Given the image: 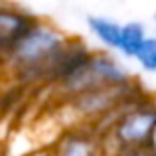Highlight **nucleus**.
I'll return each instance as SVG.
<instances>
[{
  "label": "nucleus",
  "mask_w": 156,
  "mask_h": 156,
  "mask_svg": "<svg viewBox=\"0 0 156 156\" xmlns=\"http://www.w3.org/2000/svg\"><path fill=\"white\" fill-rule=\"evenodd\" d=\"M59 152L63 154H75V156H81V154H91L95 150L93 142L89 140L87 136H81V134H69V136H63L61 138V146Z\"/></svg>",
  "instance_id": "6e6552de"
},
{
  "label": "nucleus",
  "mask_w": 156,
  "mask_h": 156,
  "mask_svg": "<svg viewBox=\"0 0 156 156\" xmlns=\"http://www.w3.org/2000/svg\"><path fill=\"white\" fill-rule=\"evenodd\" d=\"M146 26L142 22H125L122 24V32H121V44H119V53L126 59H134V55L138 53L140 46L146 40Z\"/></svg>",
  "instance_id": "39448f33"
},
{
  "label": "nucleus",
  "mask_w": 156,
  "mask_h": 156,
  "mask_svg": "<svg viewBox=\"0 0 156 156\" xmlns=\"http://www.w3.org/2000/svg\"><path fill=\"white\" fill-rule=\"evenodd\" d=\"M30 24H32V20L24 18L20 12L0 10V44H4L8 48Z\"/></svg>",
  "instance_id": "423d86ee"
},
{
  "label": "nucleus",
  "mask_w": 156,
  "mask_h": 156,
  "mask_svg": "<svg viewBox=\"0 0 156 156\" xmlns=\"http://www.w3.org/2000/svg\"><path fill=\"white\" fill-rule=\"evenodd\" d=\"M67 40L57 28L44 22H32L8 46L10 63L20 71L44 73L50 65L65 59Z\"/></svg>",
  "instance_id": "f257e3e1"
},
{
  "label": "nucleus",
  "mask_w": 156,
  "mask_h": 156,
  "mask_svg": "<svg viewBox=\"0 0 156 156\" xmlns=\"http://www.w3.org/2000/svg\"><path fill=\"white\" fill-rule=\"evenodd\" d=\"M154 133L156 109L152 107H134L122 113V117L113 126L115 140L126 148H142L144 144H152Z\"/></svg>",
  "instance_id": "7ed1b4c3"
},
{
  "label": "nucleus",
  "mask_w": 156,
  "mask_h": 156,
  "mask_svg": "<svg viewBox=\"0 0 156 156\" xmlns=\"http://www.w3.org/2000/svg\"><path fill=\"white\" fill-rule=\"evenodd\" d=\"M130 75L115 57L95 53V55L79 57L67 71L61 75L63 89L71 95H79L83 91L105 85H121L129 83Z\"/></svg>",
  "instance_id": "f03ea898"
},
{
  "label": "nucleus",
  "mask_w": 156,
  "mask_h": 156,
  "mask_svg": "<svg viewBox=\"0 0 156 156\" xmlns=\"http://www.w3.org/2000/svg\"><path fill=\"white\" fill-rule=\"evenodd\" d=\"M87 28L105 48H109V50H119L122 24L115 22V20H111V18H105V16H89Z\"/></svg>",
  "instance_id": "20e7f679"
},
{
  "label": "nucleus",
  "mask_w": 156,
  "mask_h": 156,
  "mask_svg": "<svg viewBox=\"0 0 156 156\" xmlns=\"http://www.w3.org/2000/svg\"><path fill=\"white\" fill-rule=\"evenodd\" d=\"M154 20H156V12H154Z\"/></svg>",
  "instance_id": "1a4fd4ad"
},
{
  "label": "nucleus",
  "mask_w": 156,
  "mask_h": 156,
  "mask_svg": "<svg viewBox=\"0 0 156 156\" xmlns=\"http://www.w3.org/2000/svg\"><path fill=\"white\" fill-rule=\"evenodd\" d=\"M134 61L144 73H156V36H146L144 44L134 55Z\"/></svg>",
  "instance_id": "0eeeda50"
}]
</instances>
